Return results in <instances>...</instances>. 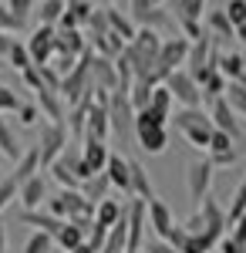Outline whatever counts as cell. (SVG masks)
Instances as JSON below:
<instances>
[{"mask_svg": "<svg viewBox=\"0 0 246 253\" xmlns=\"http://www.w3.org/2000/svg\"><path fill=\"white\" fill-rule=\"evenodd\" d=\"M17 189H20V186L10 179V172L0 179V216H3V210H7V203H14V199H17Z\"/></svg>", "mask_w": 246, "mask_h": 253, "instance_id": "ab89813d", "label": "cell"}, {"mask_svg": "<svg viewBox=\"0 0 246 253\" xmlns=\"http://www.w3.org/2000/svg\"><path fill=\"white\" fill-rule=\"evenodd\" d=\"M64 10H68V0H41L34 14H38L41 24H51V27H57V20L64 17Z\"/></svg>", "mask_w": 246, "mask_h": 253, "instance_id": "f546056e", "label": "cell"}, {"mask_svg": "<svg viewBox=\"0 0 246 253\" xmlns=\"http://www.w3.org/2000/svg\"><path fill=\"white\" fill-rule=\"evenodd\" d=\"M175 128H179V135L186 138L189 145H196V149H209V138L216 132L209 112H203V108H179Z\"/></svg>", "mask_w": 246, "mask_h": 253, "instance_id": "7a4b0ae2", "label": "cell"}, {"mask_svg": "<svg viewBox=\"0 0 246 253\" xmlns=\"http://www.w3.org/2000/svg\"><path fill=\"white\" fill-rule=\"evenodd\" d=\"M71 253H95V250H91L88 243H78V247H75V250H71Z\"/></svg>", "mask_w": 246, "mask_h": 253, "instance_id": "db71d44e", "label": "cell"}, {"mask_svg": "<svg viewBox=\"0 0 246 253\" xmlns=\"http://www.w3.org/2000/svg\"><path fill=\"white\" fill-rule=\"evenodd\" d=\"M172 105H175V98H172V91L159 81L155 88H152V101H149V108L155 112V115L162 118V122H169L172 118Z\"/></svg>", "mask_w": 246, "mask_h": 253, "instance_id": "603a6c76", "label": "cell"}, {"mask_svg": "<svg viewBox=\"0 0 246 253\" xmlns=\"http://www.w3.org/2000/svg\"><path fill=\"white\" fill-rule=\"evenodd\" d=\"M229 101V108L240 115V122L246 125V84H240V81H229V88H226V95H223Z\"/></svg>", "mask_w": 246, "mask_h": 253, "instance_id": "1f68e13d", "label": "cell"}, {"mask_svg": "<svg viewBox=\"0 0 246 253\" xmlns=\"http://www.w3.org/2000/svg\"><path fill=\"white\" fill-rule=\"evenodd\" d=\"M226 149H240V145H236V142H233L229 135H223V132H212L206 152H226Z\"/></svg>", "mask_w": 246, "mask_h": 253, "instance_id": "bcb514c9", "label": "cell"}, {"mask_svg": "<svg viewBox=\"0 0 246 253\" xmlns=\"http://www.w3.org/2000/svg\"><path fill=\"white\" fill-rule=\"evenodd\" d=\"M71 145V135H68V125L64 122H47L41 128V138H38V152H41V169L47 172V166L57 162V156Z\"/></svg>", "mask_w": 246, "mask_h": 253, "instance_id": "277c9868", "label": "cell"}, {"mask_svg": "<svg viewBox=\"0 0 246 253\" xmlns=\"http://www.w3.org/2000/svg\"><path fill=\"white\" fill-rule=\"evenodd\" d=\"M223 10H226L229 24H233V34H236V27H240V24H246V0H229Z\"/></svg>", "mask_w": 246, "mask_h": 253, "instance_id": "60d3db41", "label": "cell"}, {"mask_svg": "<svg viewBox=\"0 0 246 253\" xmlns=\"http://www.w3.org/2000/svg\"><path fill=\"white\" fill-rule=\"evenodd\" d=\"M20 223H27V226H34V230H44V233H51V236H57V230L64 226L61 219H54V216L47 213H41V210H20Z\"/></svg>", "mask_w": 246, "mask_h": 253, "instance_id": "44dd1931", "label": "cell"}, {"mask_svg": "<svg viewBox=\"0 0 246 253\" xmlns=\"http://www.w3.org/2000/svg\"><path fill=\"white\" fill-rule=\"evenodd\" d=\"M17 118H20V125H38L41 122V108H38V101H20V108H17Z\"/></svg>", "mask_w": 246, "mask_h": 253, "instance_id": "b9f144b4", "label": "cell"}, {"mask_svg": "<svg viewBox=\"0 0 246 253\" xmlns=\"http://www.w3.org/2000/svg\"><path fill=\"white\" fill-rule=\"evenodd\" d=\"M122 216H125V203H122V199L105 196L101 203H95V223H98V226H108V230H112Z\"/></svg>", "mask_w": 246, "mask_h": 253, "instance_id": "ac0fdd59", "label": "cell"}, {"mask_svg": "<svg viewBox=\"0 0 246 253\" xmlns=\"http://www.w3.org/2000/svg\"><path fill=\"white\" fill-rule=\"evenodd\" d=\"M206 34L209 38H216V41H226L233 38V24H229L226 17V10H206Z\"/></svg>", "mask_w": 246, "mask_h": 253, "instance_id": "484cf974", "label": "cell"}, {"mask_svg": "<svg viewBox=\"0 0 246 253\" xmlns=\"http://www.w3.org/2000/svg\"><path fill=\"white\" fill-rule=\"evenodd\" d=\"M172 17L175 20H203L206 17V0H172Z\"/></svg>", "mask_w": 246, "mask_h": 253, "instance_id": "cb8c5ba5", "label": "cell"}, {"mask_svg": "<svg viewBox=\"0 0 246 253\" xmlns=\"http://www.w3.org/2000/svg\"><path fill=\"white\" fill-rule=\"evenodd\" d=\"M246 213V175L240 179V186L233 189V196H229V210H226V223H236L240 216Z\"/></svg>", "mask_w": 246, "mask_h": 253, "instance_id": "e575fe53", "label": "cell"}, {"mask_svg": "<svg viewBox=\"0 0 246 253\" xmlns=\"http://www.w3.org/2000/svg\"><path fill=\"white\" fill-rule=\"evenodd\" d=\"M0 31L10 34V38H14V34H24V31H27V20L17 17L14 10H7V7L0 3Z\"/></svg>", "mask_w": 246, "mask_h": 253, "instance_id": "8d00e7d4", "label": "cell"}, {"mask_svg": "<svg viewBox=\"0 0 246 253\" xmlns=\"http://www.w3.org/2000/svg\"><path fill=\"white\" fill-rule=\"evenodd\" d=\"M47 199V179L44 175H31L27 182H20V189H17V203H20V210H38L41 203Z\"/></svg>", "mask_w": 246, "mask_h": 253, "instance_id": "4fadbf2b", "label": "cell"}, {"mask_svg": "<svg viewBox=\"0 0 246 253\" xmlns=\"http://www.w3.org/2000/svg\"><path fill=\"white\" fill-rule=\"evenodd\" d=\"M165 125L169 122H162L152 108L135 112V142H138V149L145 156H162L169 149V128Z\"/></svg>", "mask_w": 246, "mask_h": 253, "instance_id": "6da1fadb", "label": "cell"}, {"mask_svg": "<svg viewBox=\"0 0 246 253\" xmlns=\"http://www.w3.org/2000/svg\"><path fill=\"white\" fill-rule=\"evenodd\" d=\"M229 226H233V233H229V236H233L236 243H243V247H246V213L240 216L236 223H229Z\"/></svg>", "mask_w": 246, "mask_h": 253, "instance_id": "681fc988", "label": "cell"}, {"mask_svg": "<svg viewBox=\"0 0 246 253\" xmlns=\"http://www.w3.org/2000/svg\"><path fill=\"white\" fill-rule=\"evenodd\" d=\"M20 101H24V98H20L10 84H3V81H0V115H17Z\"/></svg>", "mask_w": 246, "mask_h": 253, "instance_id": "74e56055", "label": "cell"}, {"mask_svg": "<svg viewBox=\"0 0 246 253\" xmlns=\"http://www.w3.org/2000/svg\"><path fill=\"white\" fill-rule=\"evenodd\" d=\"M233 38H236V41H243V44H246V24H240V27H236V34H233Z\"/></svg>", "mask_w": 246, "mask_h": 253, "instance_id": "f5cc1de1", "label": "cell"}, {"mask_svg": "<svg viewBox=\"0 0 246 253\" xmlns=\"http://www.w3.org/2000/svg\"><path fill=\"white\" fill-rule=\"evenodd\" d=\"M20 81H24V84H27V88H31L34 95H38V91H47V88H44V81H41V71H38V64H31V68H24V71H20Z\"/></svg>", "mask_w": 246, "mask_h": 253, "instance_id": "ee69618b", "label": "cell"}, {"mask_svg": "<svg viewBox=\"0 0 246 253\" xmlns=\"http://www.w3.org/2000/svg\"><path fill=\"white\" fill-rule=\"evenodd\" d=\"M186 61H189V41L182 38H162V51H159V64H155V78L162 81L169 71H179V68H186Z\"/></svg>", "mask_w": 246, "mask_h": 253, "instance_id": "52a82bcc", "label": "cell"}, {"mask_svg": "<svg viewBox=\"0 0 246 253\" xmlns=\"http://www.w3.org/2000/svg\"><path fill=\"white\" fill-rule=\"evenodd\" d=\"M162 84L172 91V98H175L182 108H199V105H203V91H199V84L192 81V75L186 71V68L169 71V75L162 78Z\"/></svg>", "mask_w": 246, "mask_h": 253, "instance_id": "8992f818", "label": "cell"}, {"mask_svg": "<svg viewBox=\"0 0 246 253\" xmlns=\"http://www.w3.org/2000/svg\"><path fill=\"white\" fill-rule=\"evenodd\" d=\"M34 101H38L41 115L47 118V122H64V118H68V115H64V101H61L57 91H38Z\"/></svg>", "mask_w": 246, "mask_h": 253, "instance_id": "ffe728a7", "label": "cell"}, {"mask_svg": "<svg viewBox=\"0 0 246 253\" xmlns=\"http://www.w3.org/2000/svg\"><path fill=\"white\" fill-rule=\"evenodd\" d=\"M84 230L81 226H75V223H64L61 230H57V236H54V243H57V250L61 253H71L78 247V243H84Z\"/></svg>", "mask_w": 246, "mask_h": 253, "instance_id": "f1b7e54d", "label": "cell"}, {"mask_svg": "<svg viewBox=\"0 0 246 253\" xmlns=\"http://www.w3.org/2000/svg\"><path fill=\"white\" fill-rule=\"evenodd\" d=\"M216 243H219V240L209 236V233H189L179 253H212V250H216Z\"/></svg>", "mask_w": 246, "mask_h": 253, "instance_id": "836d02e7", "label": "cell"}, {"mask_svg": "<svg viewBox=\"0 0 246 253\" xmlns=\"http://www.w3.org/2000/svg\"><path fill=\"white\" fill-rule=\"evenodd\" d=\"M149 226H152V233L159 236V240H165L169 236V230L175 226V219H172V210H169V203L165 199H149Z\"/></svg>", "mask_w": 246, "mask_h": 253, "instance_id": "9a60e30c", "label": "cell"}, {"mask_svg": "<svg viewBox=\"0 0 246 253\" xmlns=\"http://www.w3.org/2000/svg\"><path fill=\"white\" fill-rule=\"evenodd\" d=\"M24 44L31 51V64H51V58H54V51H57V27L38 24V31L24 41Z\"/></svg>", "mask_w": 246, "mask_h": 253, "instance_id": "9c48e42d", "label": "cell"}, {"mask_svg": "<svg viewBox=\"0 0 246 253\" xmlns=\"http://www.w3.org/2000/svg\"><path fill=\"white\" fill-rule=\"evenodd\" d=\"M38 172H44V169H41V152H38V145H31V149H24V152H20V159L14 162L10 179L20 186V182H27L31 175H38Z\"/></svg>", "mask_w": 246, "mask_h": 253, "instance_id": "e0dca14e", "label": "cell"}, {"mask_svg": "<svg viewBox=\"0 0 246 253\" xmlns=\"http://www.w3.org/2000/svg\"><path fill=\"white\" fill-rule=\"evenodd\" d=\"M105 240H108V226L91 223V230H88V236H84V243H88L95 253H101V250H105Z\"/></svg>", "mask_w": 246, "mask_h": 253, "instance_id": "7bdbcfd3", "label": "cell"}, {"mask_svg": "<svg viewBox=\"0 0 246 253\" xmlns=\"http://www.w3.org/2000/svg\"><path fill=\"white\" fill-rule=\"evenodd\" d=\"M54 236L44 233V230H31L27 233V240H24V250L20 253H54Z\"/></svg>", "mask_w": 246, "mask_h": 253, "instance_id": "4dcf8cb0", "label": "cell"}, {"mask_svg": "<svg viewBox=\"0 0 246 253\" xmlns=\"http://www.w3.org/2000/svg\"><path fill=\"white\" fill-rule=\"evenodd\" d=\"M3 175H7V172H3V162H0V179H3Z\"/></svg>", "mask_w": 246, "mask_h": 253, "instance_id": "6f0895ef", "label": "cell"}, {"mask_svg": "<svg viewBox=\"0 0 246 253\" xmlns=\"http://www.w3.org/2000/svg\"><path fill=\"white\" fill-rule=\"evenodd\" d=\"M3 68H7V61H3V58H0V71H3Z\"/></svg>", "mask_w": 246, "mask_h": 253, "instance_id": "9f6ffc18", "label": "cell"}, {"mask_svg": "<svg viewBox=\"0 0 246 253\" xmlns=\"http://www.w3.org/2000/svg\"><path fill=\"white\" fill-rule=\"evenodd\" d=\"M20 142H17V135H14V128L3 122V115H0V156L7 159V162H17L20 159Z\"/></svg>", "mask_w": 246, "mask_h": 253, "instance_id": "4316f807", "label": "cell"}, {"mask_svg": "<svg viewBox=\"0 0 246 253\" xmlns=\"http://www.w3.org/2000/svg\"><path fill=\"white\" fill-rule=\"evenodd\" d=\"M240 84H246V54H243V81H240Z\"/></svg>", "mask_w": 246, "mask_h": 253, "instance_id": "11a10c76", "label": "cell"}, {"mask_svg": "<svg viewBox=\"0 0 246 253\" xmlns=\"http://www.w3.org/2000/svg\"><path fill=\"white\" fill-rule=\"evenodd\" d=\"M243 166H246V159H243Z\"/></svg>", "mask_w": 246, "mask_h": 253, "instance_id": "680465c9", "label": "cell"}, {"mask_svg": "<svg viewBox=\"0 0 246 253\" xmlns=\"http://www.w3.org/2000/svg\"><path fill=\"white\" fill-rule=\"evenodd\" d=\"M192 81L199 84V91H203V101H216V98H223L226 95V88H229V81L216 71V68H199V71H189Z\"/></svg>", "mask_w": 246, "mask_h": 253, "instance_id": "8fae6325", "label": "cell"}, {"mask_svg": "<svg viewBox=\"0 0 246 253\" xmlns=\"http://www.w3.org/2000/svg\"><path fill=\"white\" fill-rule=\"evenodd\" d=\"M0 3H3V7H7V10H14V14H17V17H31V14H34V7H38V0H0Z\"/></svg>", "mask_w": 246, "mask_h": 253, "instance_id": "f6af8a7d", "label": "cell"}, {"mask_svg": "<svg viewBox=\"0 0 246 253\" xmlns=\"http://www.w3.org/2000/svg\"><path fill=\"white\" fill-rule=\"evenodd\" d=\"M209 162H212V169H233L236 162H240V149H226V152H209Z\"/></svg>", "mask_w": 246, "mask_h": 253, "instance_id": "f35d334b", "label": "cell"}, {"mask_svg": "<svg viewBox=\"0 0 246 253\" xmlns=\"http://www.w3.org/2000/svg\"><path fill=\"white\" fill-rule=\"evenodd\" d=\"M196 210H199V216H203V223H206V233H209V236H216V240H223V236H226V226H229V223H226V210L219 206V199L206 196V199H203Z\"/></svg>", "mask_w": 246, "mask_h": 253, "instance_id": "30bf717a", "label": "cell"}, {"mask_svg": "<svg viewBox=\"0 0 246 253\" xmlns=\"http://www.w3.org/2000/svg\"><path fill=\"white\" fill-rule=\"evenodd\" d=\"M81 196H84L91 206H95V203H101L105 196H112V182H108V175H105V172H95L91 179H84V182H81Z\"/></svg>", "mask_w": 246, "mask_h": 253, "instance_id": "7402d4cb", "label": "cell"}, {"mask_svg": "<svg viewBox=\"0 0 246 253\" xmlns=\"http://www.w3.org/2000/svg\"><path fill=\"white\" fill-rule=\"evenodd\" d=\"M108 156H112L108 142H98V138H81V159H84V166H88L91 172H105Z\"/></svg>", "mask_w": 246, "mask_h": 253, "instance_id": "2e32d148", "label": "cell"}, {"mask_svg": "<svg viewBox=\"0 0 246 253\" xmlns=\"http://www.w3.org/2000/svg\"><path fill=\"white\" fill-rule=\"evenodd\" d=\"M108 125H112V135L128 145L135 138V108L128 101V91H112V101H108Z\"/></svg>", "mask_w": 246, "mask_h": 253, "instance_id": "3957f363", "label": "cell"}, {"mask_svg": "<svg viewBox=\"0 0 246 253\" xmlns=\"http://www.w3.org/2000/svg\"><path fill=\"white\" fill-rule=\"evenodd\" d=\"M142 250L145 253H179L172 243H165V240H159V236H152L149 243H142Z\"/></svg>", "mask_w": 246, "mask_h": 253, "instance_id": "7dc6e473", "label": "cell"}, {"mask_svg": "<svg viewBox=\"0 0 246 253\" xmlns=\"http://www.w3.org/2000/svg\"><path fill=\"white\" fill-rule=\"evenodd\" d=\"M105 10H108V31H115V34H118V38L125 41V44H128V41H135L138 27H135L132 20L125 17L122 10H115V7H105Z\"/></svg>", "mask_w": 246, "mask_h": 253, "instance_id": "d4e9b609", "label": "cell"}, {"mask_svg": "<svg viewBox=\"0 0 246 253\" xmlns=\"http://www.w3.org/2000/svg\"><path fill=\"white\" fill-rule=\"evenodd\" d=\"M212 179H216V169H212L209 159H192L189 166H186V189H189L192 206H199V203L209 196Z\"/></svg>", "mask_w": 246, "mask_h": 253, "instance_id": "5b68a950", "label": "cell"}, {"mask_svg": "<svg viewBox=\"0 0 246 253\" xmlns=\"http://www.w3.org/2000/svg\"><path fill=\"white\" fill-rule=\"evenodd\" d=\"M128 172H132V196L138 199H155V189H152V179H149V169L138 162V159H128Z\"/></svg>", "mask_w": 246, "mask_h": 253, "instance_id": "d6986e66", "label": "cell"}, {"mask_svg": "<svg viewBox=\"0 0 246 253\" xmlns=\"http://www.w3.org/2000/svg\"><path fill=\"white\" fill-rule=\"evenodd\" d=\"M108 135H112V125H108V105L91 101V112H88V118H84V135H81V138L108 142Z\"/></svg>", "mask_w": 246, "mask_h": 253, "instance_id": "5bb4252c", "label": "cell"}, {"mask_svg": "<svg viewBox=\"0 0 246 253\" xmlns=\"http://www.w3.org/2000/svg\"><path fill=\"white\" fill-rule=\"evenodd\" d=\"M212 253H246V247H243V243H236L233 236H223V240L216 243V250H212Z\"/></svg>", "mask_w": 246, "mask_h": 253, "instance_id": "c3c4849f", "label": "cell"}, {"mask_svg": "<svg viewBox=\"0 0 246 253\" xmlns=\"http://www.w3.org/2000/svg\"><path fill=\"white\" fill-rule=\"evenodd\" d=\"M209 118H212V125H216V132H223L229 135L236 145H243V135H246V125L240 122V115L229 108L226 98H216V101H209Z\"/></svg>", "mask_w": 246, "mask_h": 253, "instance_id": "ba28073f", "label": "cell"}, {"mask_svg": "<svg viewBox=\"0 0 246 253\" xmlns=\"http://www.w3.org/2000/svg\"><path fill=\"white\" fill-rule=\"evenodd\" d=\"M0 253H7V230H3V216H0Z\"/></svg>", "mask_w": 246, "mask_h": 253, "instance_id": "816d5d0a", "label": "cell"}, {"mask_svg": "<svg viewBox=\"0 0 246 253\" xmlns=\"http://www.w3.org/2000/svg\"><path fill=\"white\" fill-rule=\"evenodd\" d=\"M152 81H132V88H128V101H132L135 112H142V108H149L152 101Z\"/></svg>", "mask_w": 246, "mask_h": 253, "instance_id": "d590c367", "label": "cell"}, {"mask_svg": "<svg viewBox=\"0 0 246 253\" xmlns=\"http://www.w3.org/2000/svg\"><path fill=\"white\" fill-rule=\"evenodd\" d=\"M105 175H108L112 189H118L122 196H132V172H128V156H118V152H112V156H108V166H105Z\"/></svg>", "mask_w": 246, "mask_h": 253, "instance_id": "7c38bea8", "label": "cell"}, {"mask_svg": "<svg viewBox=\"0 0 246 253\" xmlns=\"http://www.w3.org/2000/svg\"><path fill=\"white\" fill-rule=\"evenodd\" d=\"M10 44H14V38L0 31V58H7V51H10Z\"/></svg>", "mask_w": 246, "mask_h": 253, "instance_id": "f907efd6", "label": "cell"}, {"mask_svg": "<svg viewBox=\"0 0 246 253\" xmlns=\"http://www.w3.org/2000/svg\"><path fill=\"white\" fill-rule=\"evenodd\" d=\"M7 68H14V71H24V68H31V51H27V44L20 38H14V44H10V51H7Z\"/></svg>", "mask_w": 246, "mask_h": 253, "instance_id": "d6a6232c", "label": "cell"}, {"mask_svg": "<svg viewBox=\"0 0 246 253\" xmlns=\"http://www.w3.org/2000/svg\"><path fill=\"white\" fill-rule=\"evenodd\" d=\"M216 71H219L226 81H243V54H236V51L219 54V61H216Z\"/></svg>", "mask_w": 246, "mask_h": 253, "instance_id": "83f0119b", "label": "cell"}]
</instances>
